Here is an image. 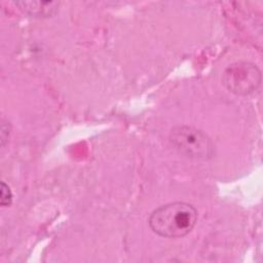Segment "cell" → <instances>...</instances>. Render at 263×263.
Here are the masks:
<instances>
[{
  "label": "cell",
  "instance_id": "1",
  "mask_svg": "<svg viewBox=\"0 0 263 263\" xmlns=\"http://www.w3.org/2000/svg\"><path fill=\"white\" fill-rule=\"evenodd\" d=\"M197 220L196 209L187 202L175 201L154 210L149 217L151 230L167 238L182 237L188 234Z\"/></svg>",
  "mask_w": 263,
  "mask_h": 263
},
{
  "label": "cell",
  "instance_id": "3",
  "mask_svg": "<svg viewBox=\"0 0 263 263\" xmlns=\"http://www.w3.org/2000/svg\"><path fill=\"white\" fill-rule=\"evenodd\" d=\"M222 81L229 91L238 96H248L260 86L261 72L252 63L236 62L225 69Z\"/></svg>",
  "mask_w": 263,
  "mask_h": 263
},
{
  "label": "cell",
  "instance_id": "2",
  "mask_svg": "<svg viewBox=\"0 0 263 263\" xmlns=\"http://www.w3.org/2000/svg\"><path fill=\"white\" fill-rule=\"evenodd\" d=\"M172 146L182 155L198 160L212 157L214 146L211 139L200 129L188 125H179L170 134Z\"/></svg>",
  "mask_w": 263,
  "mask_h": 263
},
{
  "label": "cell",
  "instance_id": "5",
  "mask_svg": "<svg viewBox=\"0 0 263 263\" xmlns=\"http://www.w3.org/2000/svg\"><path fill=\"white\" fill-rule=\"evenodd\" d=\"M12 201V193L9 187L2 182L1 183V205L2 206H9Z\"/></svg>",
  "mask_w": 263,
  "mask_h": 263
},
{
  "label": "cell",
  "instance_id": "4",
  "mask_svg": "<svg viewBox=\"0 0 263 263\" xmlns=\"http://www.w3.org/2000/svg\"><path fill=\"white\" fill-rule=\"evenodd\" d=\"M20 9L36 17H47L54 14L59 7V2L52 1H17L14 2Z\"/></svg>",
  "mask_w": 263,
  "mask_h": 263
}]
</instances>
